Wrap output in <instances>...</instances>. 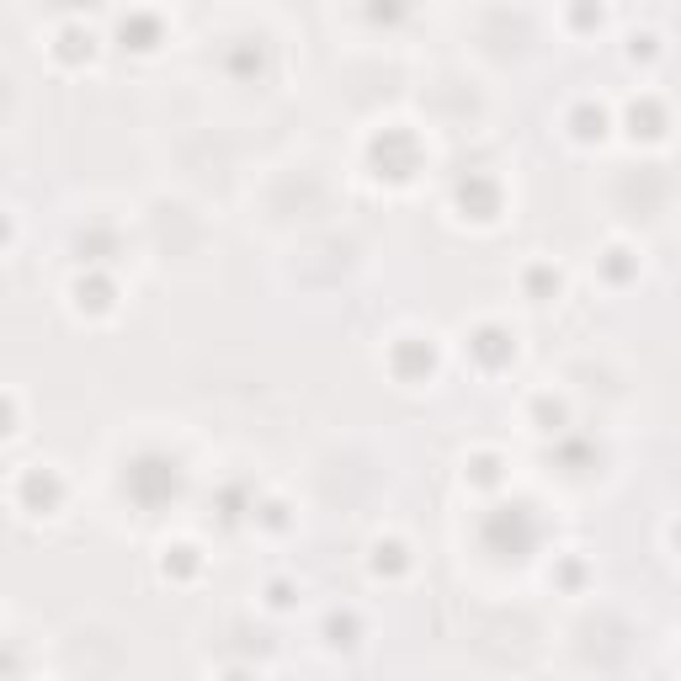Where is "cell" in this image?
Returning a JSON list of instances; mask_svg holds the SVG:
<instances>
[{"instance_id":"2","label":"cell","mask_w":681,"mask_h":681,"mask_svg":"<svg viewBox=\"0 0 681 681\" xmlns=\"http://www.w3.org/2000/svg\"><path fill=\"white\" fill-rule=\"evenodd\" d=\"M288 591H293V586H282V580H277V586H267V607H277V612H282V607H293V596H288Z\"/></svg>"},{"instance_id":"1","label":"cell","mask_w":681,"mask_h":681,"mask_svg":"<svg viewBox=\"0 0 681 681\" xmlns=\"http://www.w3.org/2000/svg\"><path fill=\"white\" fill-rule=\"evenodd\" d=\"M384 564H410V559H405V543H394V538L384 543V538H378V543H373V575L384 570Z\"/></svg>"}]
</instances>
